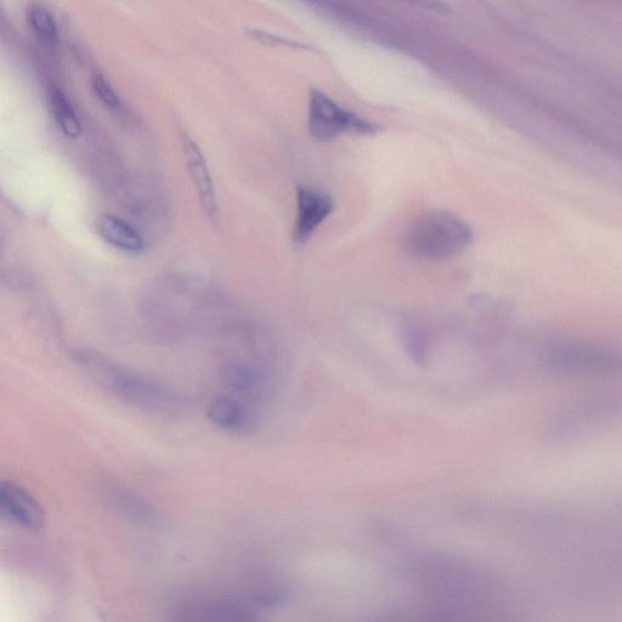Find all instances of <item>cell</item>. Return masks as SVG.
I'll use <instances>...</instances> for the list:
<instances>
[{"label": "cell", "instance_id": "obj_14", "mask_svg": "<svg viewBox=\"0 0 622 622\" xmlns=\"http://www.w3.org/2000/svg\"><path fill=\"white\" fill-rule=\"evenodd\" d=\"M92 88L96 98L107 109L115 112L122 110V101L120 96L116 93V90L112 88L109 81L101 75H94L92 77Z\"/></svg>", "mask_w": 622, "mask_h": 622}, {"label": "cell", "instance_id": "obj_13", "mask_svg": "<svg viewBox=\"0 0 622 622\" xmlns=\"http://www.w3.org/2000/svg\"><path fill=\"white\" fill-rule=\"evenodd\" d=\"M28 24L41 41L47 44H56L59 39V28L49 9L41 4L32 5L27 13Z\"/></svg>", "mask_w": 622, "mask_h": 622}, {"label": "cell", "instance_id": "obj_15", "mask_svg": "<svg viewBox=\"0 0 622 622\" xmlns=\"http://www.w3.org/2000/svg\"><path fill=\"white\" fill-rule=\"evenodd\" d=\"M401 2L415 5V7L423 10L433 11V13H446V11H449L448 4L444 0H401Z\"/></svg>", "mask_w": 622, "mask_h": 622}, {"label": "cell", "instance_id": "obj_10", "mask_svg": "<svg viewBox=\"0 0 622 622\" xmlns=\"http://www.w3.org/2000/svg\"><path fill=\"white\" fill-rule=\"evenodd\" d=\"M96 231L101 239L117 250L133 254L144 251L143 236L132 225L112 214H103L96 220Z\"/></svg>", "mask_w": 622, "mask_h": 622}, {"label": "cell", "instance_id": "obj_5", "mask_svg": "<svg viewBox=\"0 0 622 622\" xmlns=\"http://www.w3.org/2000/svg\"><path fill=\"white\" fill-rule=\"evenodd\" d=\"M0 513L8 522L31 531L45 527V512L41 503L24 486L13 480L0 483Z\"/></svg>", "mask_w": 622, "mask_h": 622}, {"label": "cell", "instance_id": "obj_7", "mask_svg": "<svg viewBox=\"0 0 622 622\" xmlns=\"http://www.w3.org/2000/svg\"><path fill=\"white\" fill-rule=\"evenodd\" d=\"M180 143H182L183 147L186 168H188L191 182L196 188L197 196H199L202 211L206 214L209 222L214 226H218V200L206 157L203 156L200 146L197 145L196 141L192 139L190 135L183 133L182 138H180Z\"/></svg>", "mask_w": 622, "mask_h": 622}, {"label": "cell", "instance_id": "obj_2", "mask_svg": "<svg viewBox=\"0 0 622 622\" xmlns=\"http://www.w3.org/2000/svg\"><path fill=\"white\" fill-rule=\"evenodd\" d=\"M473 231L465 220L449 211H429L412 220L403 235V248L416 259L441 262L467 250Z\"/></svg>", "mask_w": 622, "mask_h": 622}, {"label": "cell", "instance_id": "obj_11", "mask_svg": "<svg viewBox=\"0 0 622 622\" xmlns=\"http://www.w3.org/2000/svg\"><path fill=\"white\" fill-rule=\"evenodd\" d=\"M103 495L110 507L115 508L122 516L133 519L137 523H149L152 518L151 508L120 485L107 483L103 485Z\"/></svg>", "mask_w": 622, "mask_h": 622}, {"label": "cell", "instance_id": "obj_9", "mask_svg": "<svg viewBox=\"0 0 622 622\" xmlns=\"http://www.w3.org/2000/svg\"><path fill=\"white\" fill-rule=\"evenodd\" d=\"M222 381L230 395L254 407L267 400L271 392L269 378L251 365L231 364L224 367Z\"/></svg>", "mask_w": 622, "mask_h": 622}, {"label": "cell", "instance_id": "obj_8", "mask_svg": "<svg viewBox=\"0 0 622 622\" xmlns=\"http://www.w3.org/2000/svg\"><path fill=\"white\" fill-rule=\"evenodd\" d=\"M208 420L222 431L246 434L257 426L256 407L230 394H219L207 409Z\"/></svg>", "mask_w": 622, "mask_h": 622}, {"label": "cell", "instance_id": "obj_1", "mask_svg": "<svg viewBox=\"0 0 622 622\" xmlns=\"http://www.w3.org/2000/svg\"><path fill=\"white\" fill-rule=\"evenodd\" d=\"M79 363L101 387L140 410L155 415L175 416L185 409L184 398L172 389L124 371L98 355H79Z\"/></svg>", "mask_w": 622, "mask_h": 622}, {"label": "cell", "instance_id": "obj_4", "mask_svg": "<svg viewBox=\"0 0 622 622\" xmlns=\"http://www.w3.org/2000/svg\"><path fill=\"white\" fill-rule=\"evenodd\" d=\"M254 596V595H253ZM207 596L186 599L171 610L173 619L189 621H247L254 619V597Z\"/></svg>", "mask_w": 622, "mask_h": 622}, {"label": "cell", "instance_id": "obj_12", "mask_svg": "<svg viewBox=\"0 0 622 622\" xmlns=\"http://www.w3.org/2000/svg\"><path fill=\"white\" fill-rule=\"evenodd\" d=\"M50 106L62 134L70 139H77L82 134V123L79 120L75 107L67 95L59 88L50 92Z\"/></svg>", "mask_w": 622, "mask_h": 622}, {"label": "cell", "instance_id": "obj_3", "mask_svg": "<svg viewBox=\"0 0 622 622\" xmlns=\"http://www.w3.org/2000/svg\"><path fill=\"white\" fill-rule=\"evenodd\" d=\"M310 137L321 143L332 141L344 134L373 135L380 130L355 112L344 109L337 101L318 89H311L308 104Z\"/></svg>", "mask_w": 622, "mask_h": 622}, {"label": "cell", "instance_id": "obj_6", "mask_svg": "<svg viewBox=\"0 0 622 622\" xmlns=\"http://www.w3.org/2000/svg\"><path fill=\"white\" fill-rule=\"evenodd\" d=\"M335 211V200L325 191L309 186L297 188V216L293 228V240L298 245L307 243L319 226Z\"/></svg>", "mask_w": 622, "mask_h": 622}]
</instances>
